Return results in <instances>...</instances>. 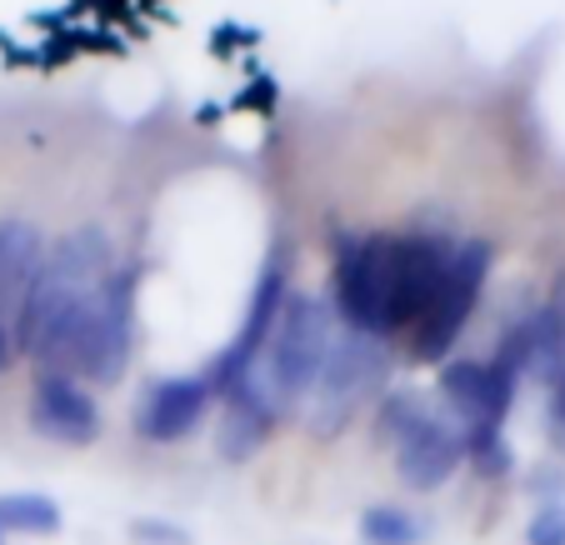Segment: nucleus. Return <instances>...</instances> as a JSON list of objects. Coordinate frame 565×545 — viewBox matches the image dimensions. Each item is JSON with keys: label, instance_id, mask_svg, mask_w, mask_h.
Here are the masks:
<instances>
[{"label": "nucleus", "instance_id": "f257e3e1", "mask_svg": "<svg viewBox=\"0 0 565 545\" xmlns=\"http://www.w3.org/2000/svg\"><path fill=\"white\" fill-rule=\"evenodd\" d=\"M385 381V345L375 335H361V331H341L320 365V381L310 385V430H341L365 400L381 391Z\"/></svg>", "mask_w": 565, "mask_h": 545}, {"label": "nucleus", "instance_id": "f03ea898", "mask_svg": "<svg viewBox=\"0 0 565 545\" xmlns=\"http://www.w3.org/2000/svg\"><path fill=\"white\" fill-rule=\"evenodd\" d=\"M391 256L395 236L345 241L335 256V316L345 331L385 341L391 335Z\"/></svg>", "mask_w": 565, "mask_h": 545}, {"label": "nucleus", "instance_id": "7ed1b4c3", "mask_svg": "<svg viewBox=\"0 0 565 545\" xmlns=\"http://www.w3.org/2000/svg\"><path fill=\"white\" fill-rule=\"evenodd\" d=\"M486 270H491V246H486V241H460L456 256H450L446 286H440L436 306H430L426 321L411 331V355H416V361H440V355L456 345V335L466 331L470 310H476V300H480Z\"/></svg>", "mask_w": 565, "mask_h": 545}, {"label": "nucleus", "instance_id": "20e7f679", "mask_svg": "<svg viewBox=\"0 0 565 545\" xmlns=\"http://www.w3.org/2000/svg\"><path fill=\"white\" fill-rule=\"evenodd\" d=\"M130 345H136V270H110L106 286L96 290V306H90V341L86 361H81V381H120Z\"/></svg>", "mask_w": 565, "mask_h": 545}, {"label": "nucleus", "instance_id": "39448f33", "mask_svg": "<svg viewBox=\"0 0 565 545\" xmlns=\"http://www.w3.org/2000/svg\"><path fill=\"white\" fill-rule=\"evenodd\" d=\"M515 385H521V375L505 371L495 355L491 361H450L440 371V396L466 420V430H505Z\"/></svg>", "mask_w": 565, "mask_h": 545}, {"label": "nucleus", "instance_id": "423d86ee", "mask_svg": "<svg viewBox=\"0 0 565 545\" xmlns=\"http://www.w3.org/2000/svg\"><path fill=\"white\" fill-rule=\"evenodd\" d=\"M31 430L55 446H90L100 436V406L75 375H35Z\"/></svg>", "mask_w": 565, "mask_h": 545}, {"label": "nucleus", "instance_id": "0eeeda50", "mask_svg": "<svg viewBox=\"0 0 565 545\" xmlns=\"http://www.w3.org/2000/svg\"><path fill=\"white\" fill-rule=\"evenodd\" d=\"M460 460H466V430L440 420L436 410L395 446V471L411 491H440L460 471Z\"/></svg>", "mask_w": 565, "mask_h": 545}, {"label": "nucleus", "instance_id": "6e6552de", "mask_svg": "<svg viewBox=\"0 0 565 545\" xmlns=\"http://www.w3.org/2000/svg\"><path fill=\"white\" fill-rule=\"evenodd\" d=\"M205 406H211V381L205 375H171L146 391L136 410V426L146 440H185L201 426Z\"/></svg>", "mask_w": 565, "mask_h": 545}, {"label": "nucleus", "instance_id": "1a4fd4ad", "mask_svg": "<svg viewBox=\"0 0 565 545\" xmlns=\"http://www.w3.org/2000/svg\"><path fill=\"white\" fill-rule=\"evenodd\" d=\"M45 236L41 225L25 221V215H6L0 221V321H15L25 290L35 286L45 266Z\"/></svg>", "mask_w": 565, "mask_h": 545}, {"label": "nucleus", "instance_id": "9d476101", "mask_svg": "<svg viewBox=\"0 0 565 545\" xmlns=\"http://www.w3.org/2000/svg\"><path fill=\"white\" fill-rule=\"evenodd\" d=\"M0 531L6 535H55L61 531V505L41 491L0 495Z\"/></svg>", "mask_w": 565, "mask_h": 545}, {"label": "nucleus", "instance_id": "9b49d317", "mask_svg": "<svg viewBox=\"0 0 565 545\" xmlns=\"http://www.w3.org/2000/svg\"><path fill=\"white\" fill-rule=\"evenodd\" d=\"M270 426H276L270 416L241 406V400H225V416H221V436H215V446H221L225 460H246V456H256V450L266 446Z\"/></svg>", "mask_w": 565, "mask_h": 545}, {"label": "nucleus", "instance_id": "f8f14e48", "mask_svg": "<svg viewBox=\"0 0 565 545\" xmlns=\"http://www.w3.org/2000/svg\"><path fill=\"white\" fill-rule=\"evenodd\" d=\"M361 541L365 545H416L420 541V521L401 505H371L361 515Z\"/></svg>", "mask_w": 565, "mask_h": 545}, {"label": "nucleus", "instance_id": "ddd939ff", "mask_svg": "<svg viewBox=\"0 0 565 545\" xmlns=\"http://www.w3.org/2000/svg\"><path fill=\"white\" fill-rule=\"evenodd\" d=\"M531 545H565V505H545L531 521Z\"/></svg>", "mask_w": 565, "mask_h": 545}, {"label": "nucleus", "instance_id": "4468645a", "mask_svg": "<svg viewBox=\"0 0 565 545\" xmlns=\"http://www.w3.org/2000/svg\"><path fill=\"white\" fill-rule=\"evenodd\" d=\"M136 541H150V545H191V535H185V531H175V525L140 521V525H136Z\"/></svg>", "mask_w": 565, "mask_h": 545}, {"label": "nucleus", "instance_id": "2eb2a0df", "mask_svg": "<svg viewBox=\"0 0 565 545\" xmlns=\"http://www.w3.org/2000/svg\"><path fill=\"white\" fill-rule=\"evenodd\" d=\"M551 416H555V430L565 436V365L561 375H555V396H551Z\"/></svg>", "mask_w": 565, "mask_h": 545}, {"label": "nucleus", "instance_id": "dca6fc26", "mask_svg": "<svg viewBox=\"0 0 565 545\" xmlns=\"http://www.w3.org/2000/svg\"><path fill=\"white\" fill-rule=\"evenodd\" d=\"M11 355H15V331H11V321H0V371L11 365Z\"/></svg>", "mask_w": 565, "mask_h": 545}, {"label": "nucleus", "instance_id": "f3484780", "mask_svg": "<svg viewBox=\"0 0 565 545\" xmlns=\"http://www.w3.org/2000/svg\"><path fill=\"white\" fill-rule=\"evenodd\" d=\"M0 545H6V531H0Z\"/></svg>", "mask_w": 565, "mask_h": 545}]
</instances>
